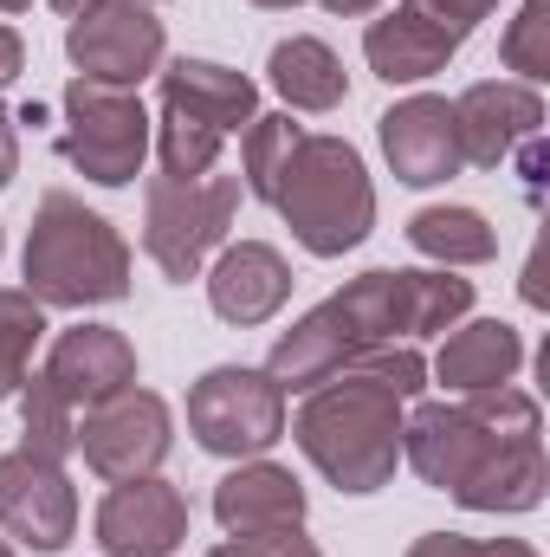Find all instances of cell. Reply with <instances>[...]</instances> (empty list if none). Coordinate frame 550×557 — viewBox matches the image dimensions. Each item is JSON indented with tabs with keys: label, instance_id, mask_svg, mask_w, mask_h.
<instances>
[{
	"label": "cell",
	"instance_id": "1",
	"mask_svg": "<svg viewBox=\"0 0 550 557\" xmlns=\"http://www.w3.org/2000/svg\"><path fill=\"white\" fill-rule=\"evenodd\" d=\"M402 460L466 512H532L550 486L545 416L512 383L460 403H421L402 416Z\"/></svg>",
	"mask_w": 550,
	"mask_h": 557
},
{
	"label": "cell",
	"instance_id": "2",
	"mask_svg": "<svg viewBox=\"0 0 550 557\" xmlns=\"http://www.w3.org/2000/svg\"><path fill=\"white\" fill-rule=\"evenodd\" d=\"M473 311V278L453 267L440 273H376L350 278L343 292H330L317 311H304L291 331L273 337L266 376L278 389H317L324 376H337L343 363L383 350V344H414L434 331H453Z\"/></svg>",
	"mask_w": 550,
	"mask_h": 557
},
{
	"label": "cell",
	"instance_id": "3",
	"mask_svg": "<svg viewBox=\"0 0 550 557\" xmlns=\"http://www.w3.org/2000/svg\"><path fill=\"white\" fill-rule=\"evenodd\" d=\"M304 460L337 493H383L402 460V396L376 383L370 370H337L317 389H304V409L291 421Z\"/></svg>",
	"mask_w": 550,
	"mask_h": 557
},
{
	"label": "cell",
	"instance_id": "4",
	"mask_svg": "<svg viewBox=\"0 0 550 557\" xmlns=\"http://www.w3.org/2000/svg\"><path fill=\"white\" fill-rule=\"evenodd\" d=\"M26 285L39 305H65V311H85V305H111L130 292V247L124 234L85 208L78 195L52 188L39 208H33V234H26Z\"/></svg>",
	"mask_w": 550,
	"mask_h": 557
},
{
	"label": "cell",
	"instance_id": "5",
	"mask_svg": "<svg viewBox=\"0 0 550 557\" xmlns=\"http://www.w3.org/2000/svg\"><path fill=\"white\" fill-rule=\"evenodd\" d=\"M273 208L285 214V227L304 253L343 260L376 227V182L343 137H311L304 131L273 182Z\"/></svg>",
	"mask_w": 550,
	"mask_h": 557
},
{
	"label": "cell",
	"instance_id": "6",
	"mask_svg": "<svg viewBox=\"0 0 550 557\" xmlns=\"http://www.w3.org/2000/svg\"><path fill=\"white\" fill-rule=\"evenodd\" d=\"M234 214H240V175H195V182L155 175L142 195V253L162 267V278L188 285L214 247H227Z\"/></svg>",
	"mask_w": 550,
	"mask_h": 557
},
{
	"label": "cell",
	"instance_id": "7",
	"mask_svg": "<svg viewBox=\"0 0 550 557\" xmlns=\"http://www.w3.org/2000/svg\"><path fill=\"white\" fill-rule=\"evenodd\" d=\"M149 111L137 91L124 85H98V78H72L65 85V131H59V156L98 182V188H130L149 156Z\"/></svg>",
	"mask_w": 550,
	"mask_h": 557
},
{
	"label": "cell",
	"instance_id": "8",
	"mask_svg": "<svg viewBox=\"0 0 550 557\" xmlns=\"http://www.w3.org/2000/svg\"><path fill=\"white\" fill-rule=\"evenodd\" d=\"M188 434L221 460H260L285 434V389L266 370L221 363L188 389Z\"/></svg>",
	"mask_w": 550,
	"mask_h": 557
},
{
	"label": "cell",
	"instance_id": "9",
	"mask_svg": "<svg viewBox=\"0 0 550 557\" xmlns=\"http://www.w3.org/2000/svg\"><path fill=\"white\" fill-rule=\"evenodd\" d=\"M168 441H175V421H168V403L155 389H117L111 403L85 409L78 416V454L98 480H142L168 460Z\"/></svg>",
	"mask_w": 550,
	"mask_h": 557
},
{
	"label": "cell",
	"instance_id": "10",
	"mask_svg": "<svg viewBox=\"0 0 550 557\" xmlns=\"http://www.w3.org/2000/svg\"><path fill=\"white\" fill-rule=\"evenodd\" d=\"M162 46H168V33H162L155 7H142V0H104L65 26V52H72L78 78L124 85V91H137L162 65Z\"/></svg>",
	"mask_w": 550,
	"mask_h": 557
},
{
	"label": "cell",
	"instance_id": "11",
	"mask_svg": "<svg viewBox=\"0 0 550 557\" xmlns=\"http://www.w3.org/2000/svg\"><path fill=\"white\" fill-rule=\"evenodd\" d=\"M26 383L39 396H52L65 416H85V409H98V403H111L117 389L137 383V350L111 324H72V331H59L52 357Z\"/></svg>",
	"mask_w": 550,
	"mask_h": 557
},
{
	"label": "cell",
	"instance_id": "12",
	"mask_svg": "<svg viewBox=\"0 0 550 557\" xmlns=\"http://www.w3.org/2000/svg\"><path fill=\"white\" fill-rule=\"evenodd\" d=\"M0 532L33 552H65L78 532V493L65 460H46L33 447L0 454Z\"/></svg>",
	"mask_w": 550,
	"mask_h": 557
},
{
	"label": "cell",
	"instance_id": "13",
	"mask_svg": "<svg viewBox=\"0 0 550 557\" xmlns=\"http://www.w3.org/2000/svg\"><path fill=\"white\" fill-rule=\"evenodd\" d=\"M453 131H460V162L499 169L512 162V149H525L545 131V98L538 85H518V78H479L453 98Z\"/></svg>",
	"mask_w": 550,
	"mask_h": 557
},
{
	"label": "cell",
	"instance_id": "14",
	"mask_svg": "<svg viewBox=\"0 0 550 557\" xmlns=\"http://www.w3.org/2000/svg\"><path fill=\"white\" fill-rule=\"evenodd\" d=\"M188 539V499L142 473V480H117L98 506V545L111 557H175Z\"/></svg>",
	"mask_w": 550,
	"mask_h": 557
},
{
	"label": "cell",
	"instance_id": "15",
	"mask_svg": "<svg viewBox=\"0 0 550 557\" xmlns=\"http://www.w3.org/2000/svg\"><path fill=\"white\" fill-rule=\"evenodd\" d=\"M376 137H383L396 182H409V188H434V182L460 175V131H453L447 98H402L396 111H383Z\"/></svg>",
	"mask_w": 550,
	"mask_h": 557
},
{
	"label": "cell",
	"instance_id": "16",
	"mask_svg": "<svg viewBox=\"0 0 550 557\" xmlns=\"http://www.w3.org/2000/svg\"><path fill=\"white\" fill-rule=\"evenodd\" d=\"M162 111H175V117H188L227 143L260 117V85L234 65H214V59H175L162 72Z\"/></svg>",
	"mask_w": 550,
	"mask_h": 557
},
{
	"label": "cell",
	"instance_id": "17",
	"mask_svg": "<svg viewBox=\"0 0 550 557\" xmlns=\"http://www.w3.org/2000/svg\"><path fill=\"white\" fill-rule=\"evenodd\" d=\"M285 298H291V267H285V253L266 247V240L227 247V253L214 260V273H208V305H214V318H227V324H240V331L278 318Z\"/></svg>",
	"mask_w": 550,
	"mask_h": 557
},
{
	"label": "cell",
	"instance_id": "18",
	"mask_svg": "<svg viewBox=\"0 0 550 557\" xmlns=\"http://www.w3.org/2000/svg\"><path fill=\"white\" fill-rule=\"evenodd\" d=\"M460 46H466V39H460L453 26H440V20H427V13H414V7H396V13H383V20H370V33H363V59H370V72L389 78V85H421V78L447 72V59H453Z\"/></svg>",
	"mask_w": 550,
	"mask_h": 557
},
{
	"label": "cell",
	"instance_id": "19",
	"mask_svg": "<svg viewBox=\"0 0 550 557\" xmlns=\"http://www.w3.org/2000/svg\"><path fill=\"white\" fill-rule=\"evenodd\" d=\"M525 363V337L505 324V318H473L460 324L440 357H434V376L453 389V396H486V389H505Z\"/></svg>",
	"mask_w": 550,
	"mask_h": 557
},
{
	"label": "cell",
	"instance_id": "20",
	"mask_svg": "<svg viewBox=\"0 0 550 557\" xmlns=\"http://www.w3.org/2000/svg\"><path fill=\"white\" fill-rule=\"evenodd\" d=\"M214 519L227 532H260V525H304V486L291 467L273 460H240L214 486Z\"/></svg>",
	"mask_w": 550,
	"mask_h": 557
},
{
	"label": "cell",
	"instance_id": "21",
	"mask_svg": "<svg viewBox=\"0 0 550 557\" xmlns=\"http://www.w3.org/2000/svg\"><path fill=\"white\" fill-rule=\"evenodd\" d=\"M266 72H273V91L291 104V111H337V104L350 98L343 59H337L324 39H311V33L278 39L273 59H266Z\"/></svg>",
	"mask_w": 550,
	"mask_h": 557
},
{
	"label": "cell",
	"instance_id": "22",
	"mask_svg": "<svg viewBox=\"0 0 550 557\" xmlns=\"http://www.w3.org/2000/svg\"><path fill=\"white\" fill-rule=\"evenodd\" d=\"M409 240L434 267H486L499 253V234L479 208H421L409 221Z\"/></svg>",
	"mask_w": 550,
	"mask_h": 557
},
{
	"label": "cell",
	"instance_id": "23",
	"mask_svg": "<svg viewBox=\"0 0 550 557\" xmlns=\"http://www.w3.org/2000/svg\"><path fill=\"white\" fill-rule=\"evenodd\" d=\"M46 337V305L33 292L0 285V403L20 396V383L33 376V350Z\"/></svg>",
	"mask_w": 550,
	"mask_h": 557
},
{
	"label": "cell",
	"instance_id": "24",
	"mask_svg": "<svg viewBox=\"0 0 550 557\" xmlns=\"http://www.w3.org/2000/svg\"><path fill=\"white\" fill-rule=\"evenodd\" d=\"M240 137H247L240 143V188L273 201V182L285 169V156H291V143L304 137V124H291V111H273V117H253Z\"/></svg>",
	"mask_w": 550,
	"mask_h": 557
},
{
	"label": "cell",
	"instance_id": "25",
	"mask_svg": "<svg viewBox=\"0 0 550 557\" xmlns=\"http://www.w3.org/2000/svg\"><path fill=\"white\" fill-rule=\"evenodd\" d=\"M499 59L518 72V85H545L550 78V0H525L518 20L499 39Z\"/></svg>",
	"mask_w": 550,
	"mask_h": 557
},
{
	"label": "cell",
	"instance_id": "26",
	"mask_svg": "<svg viewBox=\"0 0 550 557\" xmlns=\"http://www.w3.org/2000/svg\"><path fill=\"white\" fill-rule=\"evenodd\" d=\"M409 557H538L525 539H460V532H427L414 539Z\"/></svg>",
	"mask_w": 550,
	"mask_h": 557
},
{
	"label": "cell",
	"instance_id": "27",
	"mask_svg": "<svg viewBox=\"0 0 550 557\" xmlns=\"http://www.w3.org/2000/svg\"><path fill=\"white\" fill-rule=\"evenodd\" d=\"M234 557H324L304 525H260V532H234Z\"/></svg>",
	"mask_w": 550,
	"mask_h": 557
},
{
	"label": "cell",
	"instance_id": "28",
	"mask_svg": "<svg viewBox=\"0 0 550 557\" xmlns=\"http://www.w3.org/2000/svg\"><path fill=\"white\" fill-rule=\"evenodd\" d=\"M402 7L427 13V20H440V26H453L460 39H466L479 20H492V13H499V0H402Z\"/></svg>",
	"mask_w": 550,
	"mask_h": 557
},
{
	"label": "cell",
	"instance_id": "29",
	"mask_svg": "<svg viewBox=\"0 0 550 557\" xmlns=\"http://www.w3.org/2000/svg\"><path fill=\"white\" fill-rule=\"evenodd\" d=\"M20 72H26V46H20V33H13V26H0V91H7Z\"/></svg>",
	"mask_w": 550,
	"mask_h": 557
},
{
	"label": "cell",
	"instance_id": "30",
	"mask_svg": "<svg viewBox=\"0 0 550 557\" xmlns=\"http://www.w3.org/2000/svg\"><path fill=\"white\" fill-rule=\"evenodd\" d=\"M13 169H20V137H13V111L0 104V188L13 182Z\"/></svg>",
	"mask_w": 550,
	"mask_h": 557
},
{
	"label": "cell",
	"instance_id": "31",
	"mask_svg": "<svg viewBox=\"0 0 550 557\" xmlns=\"http://www.w3.org/2000/svg\"><path fill=\"white\" fill-rule=\"evenodd\" d=\"M330 13H343V20H357V13H376V0H324Z\"/></svg>",
	"mask_w": 550,
	"mask_h": 557
},
{
	"label": "cell",
	"instance_id": "32",
	"mask_svg": "<svg viewBox=\"0 0 550 557\" xmlns=\"http://www.w3.org/2000/svg\"><path fill=\"white\" fill-rule=\"evenodd\" d=\"M65 20H78V13H91V7H104V0H52ZM142 7H155V0H142Z\"/></svg>",
	"mask_w": 550,
	"mask_h": 557
},
{
	"label": "cell",
	"instance_id": "33",
	"mask_svg": "<svg viewBox=\"0 0 550 557\" xmlns=\"http://www.w3.org/2000/svg\"><path fill=\"white\" fill-rule=\"evenodd\" d=\"M26 7H33V0H0V13H26Z\"/></svg>",
	"mask_w": 550,
	"mask_h": 557
},
{
	"label": "cell",
	"instance_id": "34",
	"mask_svg": "<svg viewBox=\"0 0 550 557\" xmlns=\"http://www.w3.org/2000/svg\"><path fill=\"white\" fill-rule=\"evenodd\" d=\"M253 7H298V0H253Z\"/></svg>",
	"mask_w": 550,
	"mask_h": 557
},
{
	"label": "cell",
	"instance_id": "35",
	"mask_svg": "<svg viewBox=\"0 0 550 557\" xmlns=\"http://www.w3.org/2000/svg\"><path fill=\"white\" fill-rule=\"evenodd\" d=\"M208 557H234V545H221V552H208Z\"/></svg>",
	"mask_w": 550,
	"mask_h": 557
},
{
	"label": "cell",
	"instance_id": "36",
	"mask_svg": "<svg viewBox=\"0 0 550 557\" xmlns=\"http://www.w3.org/2000/svg\"><path fill=\"white\" fill-rule=\"evenodd\" d=\"M0 557H13V545H7V539H0Z\"/></svg>",
	"mask_w": 550,
	"mask_h": 557
}]
</instances>
